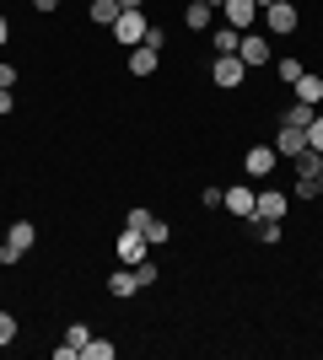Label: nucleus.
<instances>
[{
	"instance_id": "36",
	"label": "nucleus",
	"mask_w": 323,
	"mask_h": 360,
	"mask_svg": "<svg viewBox=\"0 0 323 360\" xmlns=\"http://www.w3.org/2000/svg\"><path fill=\"white\" fill-rule=\"evenodd\" d=\"M318 194H323V172H318Z\"/></svg>"
},
{
	"instance_id": "28",
	"label": "nucleus",
	"mask_w": 323,
	"mask_h": 360,
	"mask_svg": "<svg viewBox=\"0 0 323 360\" xmlns=\"http://www.w3.org/2000/svg\"><path fill=\"white\" fill-rule=\"evenodd\" d=\"M135 280H140V290L156 285V264H135Z\"/></svg>"
},
{
	"instance_id": "31",
	"label": "nucleus",
	"mask_w": 323,
	"mask_h": 360,
	"mask_svg": "<svg viewBox=\"0 0 323 360\" xmlns=\"http://www.w3.org/2000/svg\"><path fill=\"white\" fill-rule=\"evenodd\" d=\"M0 113H11V86H0Z\"/></svg>"
},
{
	"instance_id": "34",
	"label": "nucleus",
	"mask_w": 323,
	"mask_h": 360,
	"mask_svg": "<svg viewBox=\"0 0 323 360\" xmlns=\"http://www.w3.org/2000/svg\"><path fill=\"white\" fill-rule=\"evenodd\" d=\"M6 38H11V22H6V16H0V44H6Z\"/></svg>"
},
{
	"instance_id": "35",
	"label": "nucleus",
	"mask_w": 323,
	"mask_h": 360,
	"mask_svg": "<svg viewBox=\"0 0 323 360\" xmlns=\"http://www.w3.org/2000/svg\"><path fill=\"white\" fill-rule=\"evenodd\" d=\"M253 6H259V11H264V6H275V0H253Z\"/></svg>"
},
{
	"instance_id": "12",
	"label": "nucleus",
	"mask_w": 323,
	"mask_h": 360,
	"mask_svg": "<svg viewBox=\"0 0 323 360\" xmlns=\"http://www.w3.org/2000/svg\"><path fill=\"white\" fill-rule=\"evenodd\" d=\"M87 339H92V328H87V323H70V333H65V345L54 349V355H60V360H81Z\"/></svg>"
},
{
	"instance_id": "37",
	"label": "nucleus",
	"mask_w": 323,
	"mask_h": 360,
	"mask_svg": "<svg viewBox=\"0 0 323 360\" xmlns=\"http://www.w3.org/2000/svg\"><path fill=\"white\" fill-rule=\"evenodd\" d=\"M205 6H215V0H205Z\"/></svg>"
},
{
	"instance_id": "18",
	"label": "nucleus",
	"mask_w": 323,
	"mask_h": 360,
	"mask_svg": "<svg viewBox=\"0 0 323 360\" xmlns=\"http://www.w3.org/2000/svg\"><path fill=\"white\" fill-rule=\"evenodd\" d=\"M312 119H318V108H312V103H291V113H286V124H291V129H308Z\"/></svg>"
},
{
	"instance_id": "3",
	"label": "nucleus",
	"mask_w": 323,
	"mask_h": 360,
	"mask_svg": "<svg viewBox=\"0 0 323 360\" xmlns=\"http://www.w3.org/2000/svg\"><path fill=\"white\" fill-rule=\"evenodd\" d=\"M237 60H243L248 70L270 65V60H275V54H270V38H259V32H243V44H237Z\"/></svg>"
},
{
	"instance_id": "14",
	"label": "nucleus",
	"mask_w": 323,
	"mask_h": 360,
	"mask_svg": "<svg viewBox=\"0 0 323 360\" xmlns=\"http://www.w3.org/2000/svg\"><path fill=\"white\" fill-rule=\"evenodd\" d=\"M108 290H113V296H135V290H140V280H135V269H129V264H119V269H113V274H108Z\"/></svg>"
},
{
	"instance_id": "15",
	"label": "nucleus",
	"mask_w": 323,
	"mask_h": 360,
	"mask_svg": "<svg viewBox=\"0 0 323 360\" xmlns=\"http://www.w3.org/2000/svg\"><path fill=\"white\" fill-rule=\"evenodd\" d=\"M296 103H312V108H318L323 103V75H302V81H296Z\"/></svg>"
},
{
	"instance_id": "4",
	"label": "nucleus",
	"mask_w": 323,
	"mask_h": 360,
	"mask_svg": "<svg viewBox=\"0 0 323 360\" xmlns=\"http://www.w3.org/2000/svg\"><path fill=\"white\" fill-rule=\"evenodd\" d=\"M275 162H280V150H275V146H248L243 172H248V178H270V172H275Z\"/></svg>"
},
{
	"instance_id": "29",
	"label": "nucleus",
	"mask_w": 323,
	"mask_h": 360,
	"mask_svg": "<svg viewBox=\"0 0 323 360\" xmlns=\"http://www.w3.org/2000/svg\"><path fill=\"white\" fill-rule=\"evenodd\" d=\"M259 242H280V221H259Z\"/></svg>"
},
{
	"instance_id": "6",
	"label": "nucleus",
	"mask_w": 323,
	"mask_h": 360,
	"mask_svg": "<svg viewBox=\"0 0 323 360\" xmlns=\"http://www.w3.org/2000/svg\"><path fill=\"white\" fill-rule=\"evenodd\" d=\"M243 75H248V65L237 54H215V70H210L215 86H243Z\"/></svg>"
},
{
	"instance_id": "9",
	"label": "nucleus",
	"mask_w": 323,
	"mask_h": 360,
	"mask_svg": "<svg viewBox=\"0 0 323 360\" xmlns=\"http://www.w3.org/2000/svg\"><path fill=\"white\" fill-rule=\"evenodd\" d=\"M119 264H129V269H135V264H146V237H140V231H129V226L119 231Z\"/></svg>"
},
{
	"instance_id": "7",
	"label": "nucleus",
	"mask_w": 323,
	"mask_h": 360,
	"mask_svg": "<svg viewBox=\"0 0 323 360\" xmlns=\"http://www.w3.org/2000/svg\"><path fill=\"white\" fill-rule=\"evenodd\" d=\"M221 16H227V27L248 32V27H253V16H259V6H253V0H221Z\"/></svg>"
},
{
	"instance_id": "26",
	"label": "nucleus",
	"mask_w": 323,
	"mask_h": 360,
	"mask_svg": "<svg viewBox=\"0 0 323 360\" xmlns=\"http://www.w3.org/2000/svg\"><path fill=\"white\" fill-rule=\"evenodd\" d=\"M296 199H318V178H296Z\"/></svg>"
},
{
	"instance_id": "20",
	"label": "nucleus",
	"mask_w": 323,
	"mask_h": 360,
	"mask_svg": "<svg viewBox=\"0 0 323 360\" xmlns=\"http://www.w3.org/2000/svg\"><path fill=\"white\" fill-rule=\"evenodd\" d=\"M323 172V156L318 150H302V156H296V178H318Z\"/></svg>"
},
{
	"instance_id": "17",
	"label": "nucleus",
	"mask_w": 323,
	"mask_h": 360,
	"mask_svg": "<svg viewBox=\"0 0 323 360\" xmlns=\"http://www.w3.org/2000/svg\"><path fill=\"white\" fill-rule=\"evenodd\" d=\"M140 237H146V248H162V242L172 237V226H167V221H156V215H151V221H146V231H140Z\"/></svg>"
},
{
	"instance_id": "23",
	"label": "nucleus",
	"mask_w": 323,
	"mask_h": 360,
	"mask_svg": "<svg viewBox=\"0 0 323 360\" xmlns=\"http://www.w3.org/2000/svg\"><path fill=\"white\" fill-rule=\"evenodd\" d=\"M275 70H280V81H286V86H296V81L308 75V70H302V60H291V54H286V60H280Z\"/></svg>"
},
{
	"instance_id": "16",
	"label": "nucleus",
	"mask_w": 323,
	"mask_h": 360,
	"mask_svg": "<svg viewBox=\"0 0 323 360\" xmlns=\"http://www.w3.org/2000/svg\"><path fill=\"white\" fill-rule=\"evenodd\" d=\"M184 22H189V27H194V32H205V27H210V6H205V0H189Z\"/></svg>"
},
{
	"instance_id": "11",
	"label": "nucleus",
	"mask_w": 323,
	"mask_h": 360,
	"mask_svg": "<svg viewBox=\"0 0 323 360\" xmlns=\"http://www.w3.org/2000/svg\"><path fill=\"white\" fill-rule=\"evenodd\" d=\"M275 150H280V156H302V150H308V129L280 124V129H275Z\"/></svg>"
},
{
	"instance_id": "22",
	"label": "nucleus",
	"mask_w": 323,
	"mask_h": 360,
	"mask_svg": "<svg viewBox=\"0 0 323 360\" xmlns=\"http://www.w3.org/2000/svg\"><path fill=\"white\" fill-rule=\"evenodd\" d=\"M119 349L108 345V339H87V349H81V360H113Z\"/></svg>"
},
{
	"instance_id": "1",
	"label": "nucleus",
	"mask_w": 323,
	"mask_h": 360,
	"mask_svg": "<svg viewBox=\"0 0 323 360\" xmlns=\"http://www.w3.org/2000/svg\"><path fill=\"white\" fill-rule=\"evenodd\" d=\"M32 242H38V226H32V221H16L11 231H6V242H0V264H22V253H27Z\"/></svg>"
},
{
	"instance_id": "32",
	"label": "nucleus",
	"mask_w": 323,
	"mask_h": 360,
	"mask_svg": "<svg viewBox=\"0 0 323 360\" xmlns=\"http://www.w3.org/2000/svg\"><path fill=\"white\" fill-rule=\"evenodd\" d=\"M32 6H38V11L49 16V11H54V6H60V0H32Z\"/></svg>"
},
{
	"instance_id": "33",
	"label": "nucleus",
	"mask_w": 323,
	"mask_h": 360,
	"mask_svg": "<svg viewBox=\"0 0 323 360\" xmlns=\"http://www.w3.org/2000/svg\"><path fill=\"white\" fill-rule=\"evenodd\" d=\"M140 6H146V0H119V11H140Z\"/></svg>"
},
{
	"instance_id": "30",
	"label": "nucleus",
	"mask_w": 323,
	"mask_h": 360,
	"mask_svg": "<svg viewBox=\"0 0 323 360\" xmlns=\"http://www.w3.org/2000/svg\"><path fill=\"white\" fill-rule=\"evenodd\" d=\"M0 86H16V65H0Z\"/></svg>"
},
{
	"instance_id": "2",
	"label": "nucleus",
	"mask_w": 323,
	"mask_h": 360,
	"mask_svg": "<svg viewBox=\"0 0 323 360\" xmlns=\"http://www.w3.org/2000/svg\"><path fill=\"white\" fill-rule=\"evenodd\" d=\"M296 0H275V6H264V27L275 32V38H286V32H296Z\"/></svg>"
},
{
	"instance_id": "24",
	"label": "nucleus",
	"mask_w": 323,
	"mask_h": 360,
	"mask_svg": "<svg viewBox=\"0 0 323 360\" xmlns=\"http://www.w3.org/2000/svg\"><path fill=\"white\" fill-rule=\"evenodd\" d=\"M6 345H16V317L11 312H0V349Z\"/></svg>"
},
{
	"instance_id": "21",
	"label": "nucleus",
	"mask_w": 323,
	"mask_h": 360,
	"mask_svg": "<svg viewBox=\"0 0 323 360\" xmlns=\"http://www.w3.org/2000/svg\"><path fill=\"white\" fill-rule=\"evenodd\" d=\"M92 22L113 27V22H119V0H92Z\"/></svg>"
},
{
	"instance_id": "5",
	"label": "nucleus",
	"mask_w": 323,
	"mask_h": 360,
	"mask_svg": "<svg viewBox=\"0 0 323 360\" xmlns=\"http://www.w3.org/2000/svg\"><path fill=\"white\" fill-rule=\"evenodd\" d=\"M146 27H151V22H146L140 11H119V22H113V38L135 49V44H146Z\"/></svg>"
},
{
	"instance_id": "25",
	"label": "nucleus",
	"mask_w": 323,
	"mask_h": 360,
	"mask_svg": "<svg viewBox=\"0 0 323 360\" xmlns=\"http://www.w3.org/2000/svg\"><path fill=\"white\" fill-rule=\"evenodd\" d=\"M308 150H318V156H323V119L308 124Z\"/></svg>"
},
{
	"instance_id": "19",
	"label": "nucleus",
	"mask_w": 323,
	"mask_h": 360,
	"mask_svg": "<svg viewBox=\"0 0 323 360\" xmlns=\"http://www.w3.org/2000/svg\"><path fill=\"white\" fill-rule=\"evenodd\" d=\"M210 44H215V54H237V44H243V32H237V27H221V32L210 38Z\"/></svg>"
},
{
	"instance_id": "10",
	"label": "nucleus",
	"mask_w": 323,
	"mask_h": 360,
	"mask_svg": "<svg viewBox=\"0 0 323 360\" xmlns=\"http://www.w3.org/2000/svg\"><path fill=\"white\" fill-rule=\"evenodd\" d=\"M253 188H248V183H237V188H227V194H221V205H227L232 215H243V221H253Z\"/></svg>"
},
{
	"instance_id": "27",
	"label": "nucleus",
	"mask_w": 323,
	"mask_h": 360,
	"mask_svg": "<svg viewBox=\"0 0 323 360\" xmlns=\"http://www.w3.org/2000/svg\"><path fill=\"white\" fill-rule=\"evenodd\" d=\"M146 221H151V210H129V215H124V226H129V231H146Z\"/></svg>"
},
{
	"instance_id": "13",
	"label": "nucleus",
	"mask_w": 323,
	"mask_h": 360,
	"mask_svg": "<svg viewBox=\"0 0 323 360\" xmlns=\"http://www.w3.org/2000/svg\"><path fill=\"white\" fill-rule=\"evenodd\" d=\"M156 65H162V49H151V44H135V49H129V75H151Z\"/></svg>"
},
{
	"instance_id": "8",
	"label": "nucleus",
	"mask_w": 323,
	"mask_h": 360,
	"mask_svg": "<svg viewBox=\"0 0 323 360\" xmlns=\"http://www.w3.org/2000/svg\"><path fill=\"white\" fill-rule=\"evenodd\" d=\"M286 205H291V199L280 194V188H264V194L253 199V221H280V215H286Z\"/></svg>"
}]
</instances>
